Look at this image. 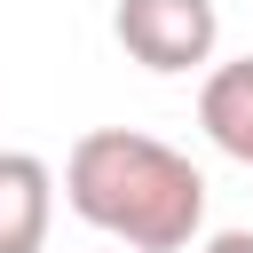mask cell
Instances as JSON below:
<instances>
[{"label": "cell", "instance_id": "277c9868", "mask_svg": "<svg viewBox=\"0 0 253 253\" xmlns=\"http://www.w3.org/2000/svg\"><path fill=\"white\" fill-rule=\"evenodd\" d=\"M198 126H206L213 150H229L237 166H253V55L206 71V87H198Z\"/></svg>", "mask_w": 253, "mask_h": 253}, {"label": "cell", "instance_id": "6da1fadb", "mask_svg": "<svg viewBox=\"0 0 253 253\" xmlns=\"http://www.w3.org/2000/svg\"><path fill=\"white\" fill-rule=\"evenodd\" d=\"M63 206L126 253H182L206 229V174L142 126H87L63 158Z\"/></svg>", "mask_w": 253, "mask_h": 253}, {"label": "cell", "instance_id": "5b68a950", "mask_svg": "<svg viewBox=\"0 0 253 253\" xmlns=\"http://www.w3.org/2000/svg\"><path fill=\"white\" fill-rule=\"evenodd\" d=\"M198 253H253V229H221V237H206Z\"/></svg>", "mask_w": 253, "mask_h": 253}, {"label": "cell", "instance_id": "3957f363", "mask_svg": "<svg viewBox=\"0 0 253 253\" xmlns=\"http://www.w3.org/2000/svg\"><path fill=\"white\" fill-rule=\"evenodd\" d=\"M55 221V174L32 150H0V253H40Z\"/></svg>", "mask_w": 253, "mask_h": 253}, {"label": "cell", "instance_id": "7a4b0ae2", "mask_svg": "<svg viewBox=\"0 0 253 253\" xmlns=\"http://www.w3.org/2000/svg\"><path fill=\"white\" fill-rule=\"evenodd\" d=\"M111 32H119V47H126L142 71H158V79L198 71V63H213V47H221L213 0H119V8H111Z\"/></svg>", "mask_w": 253, "mask_h": 253}]
</instances>
